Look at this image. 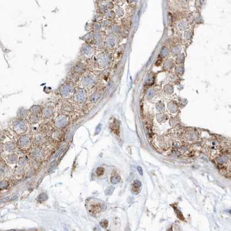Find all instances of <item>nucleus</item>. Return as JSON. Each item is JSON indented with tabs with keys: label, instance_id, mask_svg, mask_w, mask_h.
Listing matches in <instances>:
<instances>
[{
	"label": "nucleus",
	"instance_id": "1",
	"mask_svg": "<svg viewBox=\"0 0 231 231\" xmlns=\"http://www.w3.org/2000/svg\"><path fill=\"white\" fill-rule=\"evenodd\" d=\"M141 183L139 181V180H135L134 182L133 183V188L132 190L134 191V192H136L137 191V193L139 192L140 191H139V188L141 187Z\"/></svg>",
	"mask_w": 231,
	"mask_h": 231
},
{
	"label": "nucleus",
	"instance_id": "2",
	"mask_svg": "<svg viewBox=\"0 0 231 231\" xmlns=\"http://www.w3.org/2000/svg\"><path fill=\"white\" fill-rule=\"evenodd\" d=\"M104 170L102 168H99L96 170V174L98 176H100L103 175L104 174Z\"/></svg>",
	"mask_w": 231,
	"mask_h": 231
},
{
	"label": "nucleus",
	"instance_id": "3",
	"mask_svg": "<svg viewBox=\"0 0 231 231\" xmlns=\"http://www.w3.org/2000/svg\"><path fill=\"white\" fill-rule=\"evenodd\" d=\"M137 170L139 171V173H140L141 176L143 175V171L142 168H141L140 166H138V167H137Z\"/></svg>",
	"mask_w": 231,
	"mask_h": 231
}]
</instances>
